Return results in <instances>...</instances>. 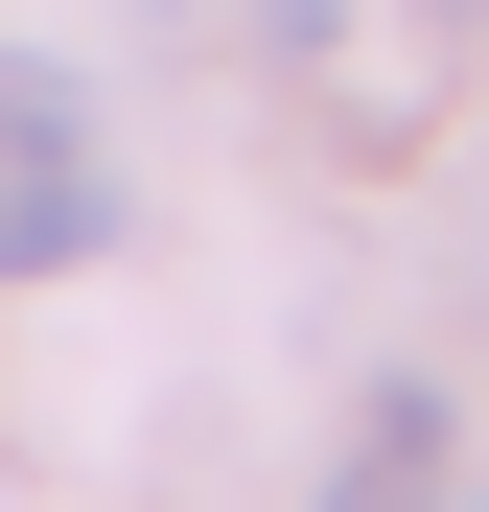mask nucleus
I'll return each mask as SVG.
<instances>
[{
    "instance_id": "1",
    "label": "nucleus",
    "mask_w": 489,
    "mask_h": 512,
    "mask_svg": "<svg viewBox=\"0 0 489 512\" xmlns=\"http://www.w3.org/2000/svg\"><path fill=\"white\" fill-rule=\"evenodd\" d=\"M117 256V140L47 47H0V280H94Z\"/></svg>"
},
{
    "instance_id": "2",
    "label": "nucleus",
    "mask_w": 489,
    "mask_h": 512,
    "mask_svg": "<svg viewBox=\"0 0 489 512\" xmlns=\"http://www.w3.org/2000/svg\"><path fill=\"white\" fill-rule=\"evenodd\" d=\"M420 489H443V396L396 373V396L350 419V489H326V512H420Z\"/></svg>"
},
{
    "instance_id": "3",
    "label": "nucleus",
    "mask_w": 489,
    "mask_h": 512,
    "mask_svg": "<svg viewBox=\"0 0 489 512\" xmlns=\"http://www.w3.org/2000/svg\"><path fill=\"white\" fill-rule=\"evenodd\" d=\"M466 512H489V489H466Z\"/></svg>"
}]
</instances>
